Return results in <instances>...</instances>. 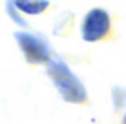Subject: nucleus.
<instances>
[{
    "label": "nucleus",
    "instance_id": "f257e3e1",
    "mask_svg": "<svg viewBox=\"0 0 126 124\" xmlns=\"http://www.w3.org/2000/svg\"><path fill=\"white\" fill-rule=\"evenodd\" d=\"M47 73H49L51 80H53L55 88L59 89V93L64 97V100L75 102V104L86 100V88L69 71V68L66 66L64 60H60L59 57L49 58V62H47Z\"/></svg>",
    "mask_w": 126,
    "mask_h": 124
},
{
    "label": "nucleus",
    "instance_id": "f03ea898",
    "mask_svg": "<svg viewBox=\"0 0 126 124\" xmlns=\"http://www.w3.org/2000/svg\"><path fill=\"white\" fill-rule=\"evenodd\" d=\"M16 42H18L20 49H22L24 57L28 58V62L31 64H42V62H49L51 55H49V46L44 38L31 35V33L20 31L16 33Z\"/></svg>",
    "mask_w": 126,
    "mask_h": 124
},
{
    "label": "nucleus",
    "instance_id": "7ed1b4c3",
    "mask_svg": "<svg viewBox=\"0 0 126 124\" xmlns=\"http://www.w3.org/2000/svg\"><path fill=\"white\" fill-rule=\"evenodd\" d=\"M110 29V16L104 9L95 7L84 16V22H82V38L88 42H95L101 40V38L108 33Z\"/></svg>",
    "mask_w": 126,
    "mask_h": 124
},
{
    "label": "nucleus",
    "instance_id": "20e7f679",
    "mask_svg": "<svg viewBox=\"0 0 126 124\" xmlns=\"http://www.w3.org/2000/svg\"><path fill=\"white\" fill-rule=\"evenodd\" d=\"M13 6L18 7L22 13H29V15H37V13L44 11L47 7V2H22V0H16L13 2Z\"/></svg>",
    "mask_w": 126,
    "mask_h": 124
},
{
    "label": "nucleus",
    "instance_id": "39448f33",
    "mask_svg": "<svg viewBox=\"0 0 126 124\" xmlns=\"http://www.w3.org/2000/svg\"><path fill=\"white\" fill-rule=\"evenodd\" d=\"M7 11H9L11 18L15 20V22L18 24V26H26V24H24V20H22V18L18 16V13H16V9H15V6H13V4H7Z\"/></svg>",
    "mask_w": 126,
    "mask_h": 124
},
{
    "label": "nucleus",
    "instance_id": "423d86ee",
    "mask_svg": "<svg viewBox=\"0 0 126 124\" xmlns=\"http://www.w3.org/2000/svg\"><path fill=\"white\" fill-rule=\"evenodd\" d=\"M124 124H126V117H124Z\"/></svg>",
    "mask_w": 126,
    "mask_h": 124
}]
</instances>
